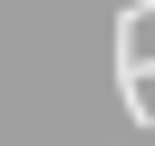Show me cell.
Returning <instances> with one entry per match:
<instances>
[{
    "instance_id": "6da1fadb",
    "label": "cell",
    "mask_w": 155,
    "mask_h": 146,
    "mask_svg": "<svg viewBox=\"0 0 155 146\" xmlns=\"http://www.w3.org/2000/svg\"><path fill=\"white\" fill-rule=\"evenodd\" d=\"M145 68H155V0L116 19V88H145Z\"/></svg>"
}]
</instances>
